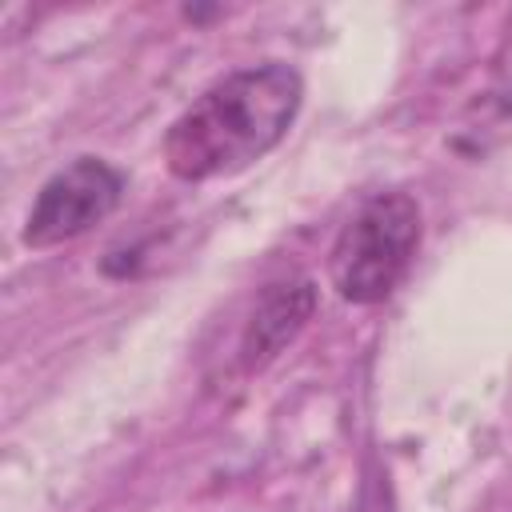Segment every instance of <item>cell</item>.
Instances as JSON below:
<instances>
[{
    "label": "cell",
    "mask_w": 512,
    "mask_h": 512,
    "mask_svg": "<svg viewBox=\"0 0 512 512\" xmlns=\"http://www.w3.org/2000/svg\"><path fill=\"white\" fill-rule=\"evenodd\" d=\"M300 96L304 84L288 64H256L216 80L172 120L164 136L168 172L200 184L248 168L284 140Z\"/></svg>",
    "instance_id": "cell-1"
},
{
    "label": "cell",
    "mask_w": 512,
    "mask_h": 512,
    "mask_svg": "<svg viewBox=\"0 0 512 512\" xmlns=\"http://www.w3.org/2000/svg\"><path fill=\"white\" fill-rule=\"evenodd\" d=\"M420 244V208L408 192L372 196L336 236L328 276L340 300L380 304L408 272Z\"/></svg>",
    "instance_id": "cell-2"
},
{
    "label": "cell",
    "mask_w": 512,
    "mask_h": 512,
    "mask_svg": "<svg viewBox=\"0 0 512 512\" xmlns=\"http://www.w3.org/2000/svg\"><path fill=\"white\" fill-rule=\"evenodd\" d=\"M120 192H124V176L108 160L76 156L68 168L48 176L44 188L36 192V204L24 220V244L56 248L84 236L120 204Z\"/></svg>",
    "instance_id": "cell-3"
},
{
    "label": "cell",
    "mask_w": 512,
    "mask_h": 512,
    "mask_svg": "<svg viewBox=\"0 0 512 512\" xmlns=\"http://www.w3.org/2000/svg\"><path fill=\"white\" fill-rule=\"evenodd\" d=\"M316 312V284L308 276H284L260 292V300L248 312L244 336H240V364L244 372H260L272 364L312 320Z\"/></svg>",
    "instance_id": "cell-4"
},
{
    "label": "cell",
    "mask_w": 512,
    "mask_h": 512,
    "mask_svg": "<svg viewBox=\"0 0 512 512\" xmlns=\"http://www.w3.org/2000/svg\"><path fill=\"white\" fill-rule=\"evenodd\" d=\"M356 512H392V488L380 468H368L360 496H356Z\"/></svg>",
    "instance_id": "cell-5"
}]
</instances>
